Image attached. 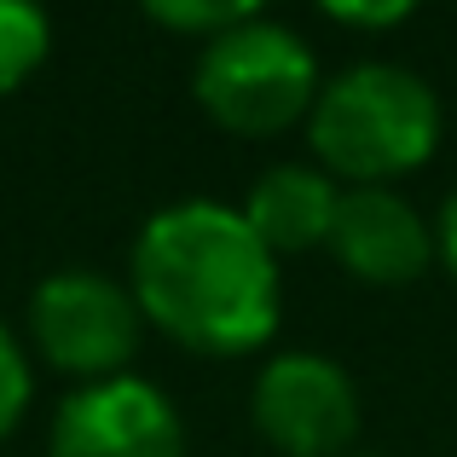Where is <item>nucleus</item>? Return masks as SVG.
<instances>
[{
  "mask_svg": "<svg viewBox=\"0 0 457 457\" xmlns=\"http://www.w3.org/2000/svg\"><path fill=\"white\" fill-rule=\"evenodd\" d=\"M435 261L457 278V191H452L446 209H440V226H435Z\"/></svg>",
  "mask_w": 457,
  "mask_h": 457,
  "instance_id": "obj_13",
  "label": "nucleus"
},
{
  "mask_svg": "<svg viewBox=\"0 0 457 457\" xmlns=\"http://www.w3.org/2000/svg\"><path fill=\"white\" fill-rule=\"evenodd\" d=\"M145 324L209 359H237L278 330V255L249 232L244 209L191 197L156 209L134 237L128 261Z\"/></svg>",
  "mask_w": 457,
  "mask_h": 457,
  "instance_id": "obj_1",
  "label": "nucleus"
},
{
  "mask_svg": "<svg viewBox=\"0 0 457 457\" xmlns=\"http://www.w3.org/2000/svg\"><path fill=\"white\" fill-rule=\"evenodd\" d=\"M29 336L35 353L76 382L128 377V359L139 353L145 312L134 290L93 267H64L35 284L29 295Z\"/></svg>",
  "mask_w": 457,
  "mask_h": 457,
  "instance_id": "obj_4",
  "label": "nucleus"
},
{
  "mask_svg": "<svg viewBox=\"0 0 457 457\" xmlns=\"http://www.w3.org/2000/svg\"><path fill=\"white\" fill-rule=\"evenodd\" d=\"M347 457H365V452H347Z\"/></svg>",
  "mask_w": 457,
  "mask_h": 457,
  "instance_id": "obj_14",
  "label": "nucleus"
},
{
  "mask_svg": "<svg viewBox=\"0 0 457 457\" xmlns=\"http://www.w3.org/2000/svg\"><path fill=\"white\" fill-rule=\"evenodd\" d=\"M446 111L435 87L405 64H347L307 111V145L319 168L347 186H394L440 151Z\"/></svg>",
  "mask_w": 457,
  "mask_h": 457,
  "instance_id": "obj_2",
  "label": "nucleus"
},
{
  "mask_svg": "<svg viewBox=\"0 0 457 457\" xmlns=\"http://www.w3.org/2000/svg\"><path fill=\"white\" fill-rule=\"evenodd\" d=\"M249 423L284 457H347L359 440V388L330 353H272L249 388Z\"/></svg>",
  "mask_w": 457,
  "mask_h": 457,
  "instance_id": "obj_5",
  "label": "nucleus"
},
{
  "mask_svg": "<svg viewBox=\"0 0 457 457\" xmlns=\"http://www.w3.org/2000/svg\"><path fill=\"white\" fill-rule=\"evenodd\" d=\"M336 203H342V186L319 162H278L249 186L244 220L272 255H307L330 244Z\"/></svg>",
  "mask_w": 457,
  "mask_h": 457,
  "instance_id": "obj_8",
  "label": "nucleus"
},
{
  "mask_svg": "<svg viewBox=\"0 0 457 457\" xmlns=\"http://www.w3.org/2000/svg\"><path fill=\"white\" fill-rule=\"evenodd\" d=\"M324 249L359 284L400 290V284H417L435 267V226L394 186H342L336 226H330V244Z\"/></svg>",
  "mask_w": 457,
  "mask_h": 457,
  "instance_id": "obj_7",
  "label": "nucleus"
},
{
  "mask_svg": "<svg viewBox=\"0 0 457 457\" xmlns=\"http://www.w3.org/2000/svg\"><path fill=\"white\" fill-rule=\"evenodd\" d=\"M53 53V23L41 0H0V93L23 87Z\"/></svg>",
  "mask_w": 457,
  "mask_h": 457,
  "instance_id": "obj_9",
  "label": "nucleus"
},
{
  "mask_svg": "<svg viewBox=\"0 0 457 457\" xmlns=\"http://www.w3.org/2000/svg\"><path fill=\"white\" fill-rule=\"evenodd\" d=\"M261 6L267 0H139V12L151 23H162L174 35H203V41L237 29V23H255Z\"/></svg>",
  "mask_w": 457,
  "mask_h": 457,
  "instance_id": "obj_10",
  "label": "nucleus"
},
{
  "mask_svg": "<svg viewBox=\"0 0 457 457\" xmlns=\"http://www.w3.org/2000/svg\"><path fill=\"white\" fill-rule=\"evenodd\" d=\"M46 457H186V423L145 377L81 382L58 405Z\"/></svg>",
  "mask_w": 457,
  "mask_h": 457,
  "instance_id": "obj_6",
  "label": "nucleus"
},
{
  "mask_svg": "<svg viewBox=\"0 0 457 457\" xmlns=\"http://www.w3.org/2000/svg\"><path fill=\"white\" fill-rule=\"evenodd\" d=\"M35 400V370H29V353H23V342L0 324V440L12 435V428L23 423V411H29Z\"/></svg>",
  "mask_w": 457,
  "mask_h": 457,
  "instance_id": "obj_11",
  "label": "nucleus"
},
{
  "mask_svg": "<svg viewBox=\"0 0 457 457\" xmlns=\"http://www.w3.org/2000/svg\"><path fill=\"white\" fill-rule=\"evenodd\" d=\"M312 6H319L324 18L347 23V29H394V23H405L423 0H312Z\"/></svg>",
  "mask_w": 457,
  "mask_h": 457,
  "instance_id": "obj_12",
  "label": "nucleus"
},
{
  "mask_svg": "<svg viewBox=\"0 0 457 457\" xmlns=\"http://www.w3.org/2000/svg\"><path fill=\"white\" fill-rule=\"evenodd\" d=\"M319 87L324 81L312 64V46L267 18L203 41L197 70H191V93H197L203 116L237 139H272L307 122Z\"/></svg>",
  "mask_w": 457,
  "mask_h": 457,
  "instance_id": "obj_3",
  "label": "nucleus"
}]
</instances>
